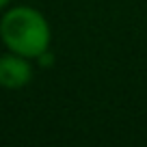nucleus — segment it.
I'll use <instances>...</instances> for the list:
<instances>
[{"label": "nucleus", "instance_id": "1", "mask_svg": "<svg viewBox=\"0 0 147 147\" xmlns=\"http://www.w3.org/2000/svg\"><path fill=\"white\" fill-rule=\"evenodd\" d=\"M0 41L9 52L22 54L32 61L50 50L52 30L41 11L20 5L7 9L0 18Z\"/></svg>", "mask_w": 147, "mask_h": 147}, {"label": "nucleus", "instance_id": "2", "mask_svg": "<svg viewBox=\"0 0 147 147\" xmlns=\"http://www.w3.org/2000/svg\"><path fill=\"white\" fill-rule=\"evenodd\" d=\"M32 80L30 59L15 52L0 56V87L2 89H22Z\"/></svg>", "mask_w": 147, "mask_h": 147}, {"label": "nucleus", "instance_id": "3", "mask_svg": "<svg viewBox=\"0 0 147 147\" xmlns=\"http://www.w3.org/2000/svg\"><path fill=\"white\" fill-rule=\"evenodd\" d=\"M9 2H11V0H0V11L7 9V7H9Z\"/></svg>", "mask_w": 147, "mask_h": 147}]
</instances>
